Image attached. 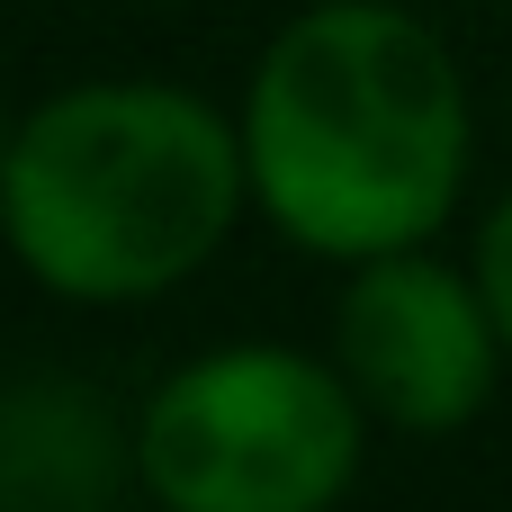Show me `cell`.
I'll list each match as a JSON object with an SVG mask.
<instances>
[{"instance_id": "5", "label": "cell", "mask_w": 512, "mask_h": 512, "mask_svg": "<svg viewBox=\"0 0 512 512\" xmlns=\"http://www.w3.org/2000/svg\"><path fill=\"white\" fill-rule=\"evenodd\" d=\"M126 432L81 378L0 387V512H117Z\"/></svg>"}, {"instance_id": "3", "label": "cell", "mask_w": 512, "mask_h": 512, "mask_svg": "<svg viewBox=\"0 0 512 512\" xmlns=\"http://www.w3.org/2000/svg\"><path fill=\"white\" fill-rule=\"evenodd\" d=\"M135 477L162 512H333L360 477V396L306 351H207L135 414Z\"/></svg>"}, {"instance_id": "2", "label": "cell", "mask_w": 512, "mask_h": 512, "mask_svg": "<svg viewBox=\"0 0 512 512\" xmlns=\"http://www.w3.org/2000/svg\"><path fill=\"white\" fill-rule=\"evenodd\" d=\"M252 189L243 135L171 81H81L0 153V234L54 297L126 306L180 288Z\"/></svg>"}, {"instance_id": "4", "label": "cell", "mask_w": 512, "mask_h": 512, "mask_svg": "<svg viewBox=\"0 0 512 512\" xmlns=\"http://www.w3.org/2000/svg\"><path fill=\"white\" fill-rule=\"evenodd\" d=\"M495 306L486 288H468L459 270L414 252H378L360 261L342 324H333V369L351 378V396L396 423V432H459L486 414L495 396Z\"/></svg>"}, {"instance_id": "1", "label": "cell", "mask_w": 512, "mask_h": 512, "mask_svg": "<svg viewBox=\"0 0 512 512\" xmlns=\"http://www.w3.org/2000/svg\"><path fill=\"white\" fill-rule=\"evenodd\" d=\"M243 162L288 243L324 261L414 252L468 180V81L414 9L324 0L261 54Z\"/></svg>"}, {"instance_id": "6", "label": "cell", "mask_w": 512, "mask_h": 512, "mask_svg": "<svg viewBox=\"0 0 512 512\" xmlns=\"http://www.w3.org/2000/svg\"><path fill=\"white\" fill-rule=\"evenodd\" d=\"M477 288H486L495 333H504V351H512V198L486 216V234H477Z\"/></svg>"}]
</instances>
